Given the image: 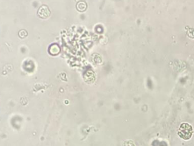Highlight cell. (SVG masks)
<instances>
[{"label": "cell", "mask_w": 194, "mask_h": 146, "mask_svg": "<svg viewBox=\"0 0 194 146\" xmlns=\"http://www.w3.org/2000/svg\"><path fill=\"white\" fill-rule=\"evenodd\" d=\"M193 133V129L189 123H183L181 124L178 129V135L181 138L188 140L190 139Z\"/></svg>", "instance_id": "1"}]
</instances>
